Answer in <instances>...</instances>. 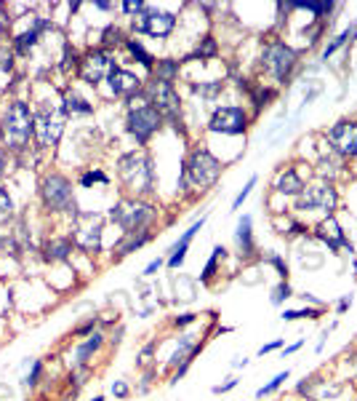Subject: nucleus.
I'll list each match as a JSON object with an SVG mask.
<instances>
[{"mask_svg":"<svg viewBox=\"0 0 357 401\" xmlns=\"http://www.w3.org/2000/svg\"><path fill=\"white\" fill-rule=\"evenodd\" d=\"M3 134L8 148L22 150L24 145L29 142V137L35 134V113L29 110L27 102H11L5 115H3Z\"/></svg>","mask_w":357,"mask_h":401,"instance_id":"f257e3e1","label":"nucleus"},{"mask_svg":"<svg viewBox=\"0 0 357 401\" xmlns=\"http://www.w3.org/2000/svg\"><path fill=\"white\" fill-rule=\"evenodd\" d=\"M118 166H120L118 169L120 179L131 190H136V193H149L152 190V163H149V158L144 152H128V155H123Z\"/></svg>","mask_w":357,"mask_h":401,"instance_id":"f03ea898","label":"nucleus"},{"mask_svg":"<svg viewBox=\"0 0 357 401\" xmlns=\"http://www.w3.org/2000/svg\"><path fill=\"white\" fill-rule=\"evenodd\" d=\"M152 217H155V209L149 203H142V200H120L118 206L110 209V220L118 222L123 227V233L142 230L147 222H152Z\"/></svg>","mask_w":357,"mask_h":401,"instance_id":"7ed1b4c3","label":"nucleus"},{"mask_svg":"<svg viewBox=\"0 0 357 401\" xmlns=\"http://www.w3.org/2000/svg\"><path fill=\"white\" fill-rule=\"evenodd\" d=\"M219 174H221V166H219V161L208 150L192 152L190 161H187V169H184V176H190V182L197 185V187L214 185L216 179H219Z\"/></svg>","mask_w":357,"mask_h":401,"instance_id":"20e7f679","label":"nucleus"},{"mask_svg":"<svg viewBox=\"0 0 357 401\" xmlns=\"http://www.w3.org/2000/svg\"><path fill=\"white\" fill-rule=\"evenodd\" d=\"M64 131V113L56 110V107H48V104H40V110L35 113V134H38V142L43 148H51L59 142Z\"/></svg>","mask_w":357,"mask_h":401,"instance_id":"39448f33","label":"nucleus"},{"mask_svg":"<svg viewBox=\"0 0 357 401\" xmlns=\"http://www.w3.org/2000/svg\"><path fill=\"white\" fill-rule=\"evenodd\" d=\"M43 203L51 211H75L72 185L67 176L51 174L43 179Z\"/></svg>","mask_w":357,"mask_h":401,"instance_id":"423d86ee","label":"nucleus"},{"mask_svg":"<svg viewBox=\"0 0 357 401\" xmlns=\"http://www.w3.org/2000/svg\"><path fill=\"white\" fill-rule=\"evenodd\" d=\"M158 126H160V113L152 107V104H147V107H136V110H131V115H128V131L134 134V139L144 145L155 131H158Z\"/></svg>","mask_w":357,"mask_h":401,"instance_id":"0eeeda50","label":"nucleus"},{"mask_svg":"<svg viewBox=\"0 0 357 401\" xmlns=\"http://www.w3.org/2000/svg\"><path fill=\"white\" fill-rule=\"evenodd\" d=\"M80 220V217H77ZM101 220L94 214H83V220L75 227V244L83 251H99L101 249Z\"/></svg>","mask_w":357,"mask_h":401,"instance_id":"6e6552de","label":"nucleus"},{"mask_svg":"<svg viewBox=\"0 0 357 401\" xmlns=\"http://www.w3.org/2000/svg\"><path fill=\"white\" fill-rule=\"evenodd\" d=\"M149 102L166 118H176L179 115V94L173 91V86L166 83V80H155L149 86Z\"/></svg>","mask_w":357,"mask_h":401,"instance_id":"1a4fd4ad","label":"nucleus"},{"mask_svg":"<svg viewBox=\"0 0 357 401\" xmlns=\"http://www.w3.org/2000/svg\"><path fill=\"white\" fill-rule=\"evenodd\" d=\"M112 59L104 54V51H91L83 62H80V78L86 80V83H91L96 86L99 80H104V76H110L112 73Z\"/></svg>","mask_w":357,"mask_h":401,"instance_id":"9d476101","label":"nucleus"},{"mask_svg":"<svg viewBox=\"0 0 357 401\" xmlns=\"http://www.w3.org/2000/svg\"><path fill=\"white\" fill-rule=\"evenodd\" d=\"M293 62H296V54L288 46H283V43H275V46H269V49L264 51V65L272 70V76L278 78V80H283L291 73Z\"/></svg>","mask_w":357,"mask_h":401,"instance_id":"9b49d317","label":"nucleus"},{"mask_svg":"<svg viewBox=\"0 0 357 401\" xmlns=\"http://www.w3.org/2000/svg\"><path fill=\"white\" fill-rule=\"evenodd\" d=\"M208 128L221 131V134H240V131H245V113L240 107H221L214 113Z\"/></svg>","mask_w":357,"mask_h":401,"instance_id":"f8f14e48","label":"nucleus"},{"mask_svg":"<svg viewBox=\"0 0 357 401\" xmlns=\"http://www.w3.org/2000/svg\"><path fill=\"white\" fill-rule=\"evenodd\" d=\"M336 206V193L328 185H317V187H307V193H301L299 198V209H312V211H331Z\"/></svg>","mask_w":357,"mask_h":401,"instance_id":"ddd939ff","label":"nucleus"},{"mask_svg":"<svg viewBox=\"0 0 357 401\" xmlns=\"http://www.w3.org/2000/svg\"><path fill=\"white\" fill-rule=\"evenodd\" d=\"M173 27H176V16L168 14V11H149L139 22V30L152 35V38H166V35H171Z\"/></svg>","mask_w":357,"mask_h":401,"instance_id":"4468645a","label":"nucleus"},{"mask_svg":"<svg viewBox=\"0 0 357 401\" xmlns=\"http://www.w3.org/2000/svg\"><path fill=\"white\" fill-rule=\"evenodd\" d=\"M328 137H331V145L341 155H357V124H349V121L336 124Z\"/></svg>","mask_w":357,"mask_h":401,"instance_id":"2eb2a0df","label":"nucleus"},{"mask_svg":"<svg viewBox=\"0 0 357 401\" xmlns=\"http://www.w3.org/2000/svg\"><path fill=\"white\" fill-rule=\"evenodd\" d=\"M110 80V89L120 94V97H128V94H134V91H139V78L131 76L128 70H120V67H112V73L107 76Z\"/></svg>","mask_w":357,"mask_h":401,"instance_id":"dca6fc26","label":"nucleus"},{"mask_svg":"<svg viewBox=\"0 0 357 401\" xmlns=\"http://www.w3.org/2000/svg\"><path fill=\"white\" fill-rule=\"evenodd\" d=\"M200 227H203V220H200V222H195V225H192L190 230H187V233L179 238V244L171 249V257H168V265H171V268H179V265L184 262V254H187V249H190V244H192V238L197 236V230H200Z\"/></svg>","mask_w":357,"mask_h":401,"instance_id":"f3484780","label":"nucleus"},{"mask_svg":"<svg viewBox=\"0 0 357 401\" xmlns=\"http://www.w3.org/2000/svg\"><path fill=\"white\" fill-rule=\"evenodd\" d=\"M317 238H323L331 249H341L344 244H347V238H344V233H341V227L336 225V220H325L323 225L317 227Z\"/></svg>","mask_w":357,"mask_h":401,"instance_id":"a211bd4d","label":"nucleus"},{"mask_svg":"<svg viewBox=\"0 0 357 401\" xmlns=\"http://www.w3.org/2000/svg\"><path fill=\"white\" fill-rule=\"evenodd\" d=\"M147 241H149V233H147V230H134V233H125L123 241L115 244V251H118L120 257H125V254H131V251L142 249Z\"/></svg>","mask_w":357,"mask_h":401,"instance_id":"6ab92c4d","label":"nucleus"},{"mask_svg":"<svg viewBox=\"0 0 357 401\" xmlns=\"http://www.w3.org/2000/svg\"><path fill=\"white\" fill-rule=\"evenodd\" d=\"M72 251V241L70 238H53V241H48L46 244V257L48 262H56V260H67Z\"/></svg>","mask_w":357,"mask_h":401,"instance_id":"aec40b11","label":"nucleus"},{"mask_svg":"<svg viewBox=\"0 0 357 401\" xmlns=\"http://www.w3.org/2000/svg\"><path fill=\"white\" fill-rule=\"evenodd\" d=\"M278 190L286 193V196H301L304 193V182L299 179V174L293 169H288L286 174L278 179Z\"/></svg>","mask_w":357,"mask_h":401,"instance_id":"412c9836","label":"nucleus"},{"mask_svg":"<svg viewBox=\"0 0 357 401\" xmlns=\"http://www.w3.org/2000/svg\"><path fill=\"white\" fill-rule=\"evenodd\" d=\"M99 348H101V334H91V337H88V340H86V343L75 351V364H77V367H86V364H88V358H91Z\"/></svg>","mask_w":357,"mask_h":401,"instance_id":"4be33fe9","label":"nucleus"},{"mask_svg":"<svg viewBox=\"0 0 357 401\" xmlns=\"http://www.w3.org/2000/svg\"><path fill=\"white\" fill-rule=\"evenodd\" d=\"M38 38H40V30H35V27H29L27 32H22V35H16V38H14V51H16L19 56H27L29 51L35 49V43H38Z\"/></svg>","mask_w":357,"mask_h":401,"instance_id":"5701e85b","label":"nucleus"},{"mask_svg":"<svg viewBox=\"0 0 357 401\" xmlns=\"http://www.w3.org/2000/svg\"><path fill=\"white\" fill-rule=\"evenodd\" d=\"M94 107L88 104V102L83 100V97H77V94H64V115H88Z\"/></svg>","mask_w":357,"mask_h":401,"instance_id":"b1692460","label":"nucleus"},{"mask_svg":"<svg viewBox=\"0 0 357 401\" xmlns=\"http://www.w3.org/2000/svg\"><path fill=\"white\" fill-rule=\"evenodd\" d=\"M235 238H238V247L243 249V254H251V249H254V238H251V217H243V220H240Z\"/></svg>","mask_w":357,"mask_h":401,"instance_id":"393cba45","label":"nucleus"},{"mask_svg":"<svg viewBox=\"0 0 357 401\" xmlns=\"http://www.w3.org/2000/svg\"><path fill=\"white\" fill-rule=\"evenodd\" d=\"M11 214H14V200H11V196L0 187V222H5Z\"/></svg>","mask_w":357,"mask_h":401,"instance_id":"a878e982","label":"nucleus"},{"mask_svg":"<svg viewBox=\"0 0 357 401\" xmlns=\"http://www.w3.org/2000/svg\"><path fill=\"white\" fill-rule=\"evenodd\" d=\"M128 49H131V54H134V56H136V59L142 62L147 70L152 67V56H149V54H147V51L142 49V43H136V41H128Z\"/></svg>","mask_w":357,"mask_h":401,"instance_id":"bb28decb","label":"nucleus"},{"mask_svg":"<svg viewBox=\"0 0 357 401\" xmlns=\"http://www.w3.org/2000/svg\"><path fill=\"white\" fill-rule=\"evenodd\" d=\"M176 70H179V65H176V62H160V65H158V80H166V83H171V78L176 76Z\"/></svg>","mask_w":357,"mask_h":401,"instance_id":"cd10ccee","label":"nucleus"},{"mask_svg":"<svg viewBox=\"0 0 357 401\" xmlns=\"http://www.w3.org/2000/svg\"><path fill=\"white\" fill-rule=\"evenodd\" d=\"M224 257V249L221 247H216L214 254H211V260H208V265H206V271H203V281H208V278L216 273V265H219V260Z\"/></svg>","mask_w":357,"mask_h":401,"instance_id":"c85d7f7f","label":"nucleus"},{"mask_svg":"<svg viewBox=\"0 0 357 401\" xmlns=\"http://www.w3.org/2000/svg\"><path fill=\"white\" fill-rule=\"evenodd\" d=\"M40 375H43V364H40V361H32V372L24 377V385H27V388H35L38 380H40Z\"/></svg>","mask_w":357,"mask_h":401,"instance_id":"c756f323","label":"nucleus"},{"mask_svg":"<svg viewBox=\"0 0 357 401\" xmlns=\"http://www.w3.org/2000/svg\"><path fill=\"white\" fill-rule=\"evenodd\" d=\"M94 182H101V185H107L110 179H107V174H104V172H88V174H83V179H80V185H83V187H91Z\"/></svg>","mask_w":357,"mask_h":401,"instance_id":"7c9ffc66","label":"nucleus"},{"mask_svg":"<svg viewBox=\"0 0 357 401\" xmlns=\"http://www.w3.org/2000/svg\"><path fill=\"white\" fill-rule=\"evenodd\" d=\"M304 316L317 319L320 313H317V310H286V313H283V321H296V319H304Z\"/></svg>","mask_w":357,"mask_h":401,"instance_id":"2f4dec72","label":"nucleus"},{"mask_svg":"<svg viewBox=\"0 0 357 401\" xmlns=\"http://www.w3.org/2000/svg\"><path fill=\"white\" fill-rule=\"evenodd\" d=\"M288 380V372H283V375H278L269 385H264V388H259V396H267V393H272V391H278L283 382Z\"/></svg>","mask_w":357,"mask_h":401,"instance_id":"473e14b6","label":"nucleus"},{"mask_svg":"<svg viewBox=\"0 0 357 401\" xmlns=\"http://www.w3.org/2000/svg\"><path fill=\"white\" fill-rule=\"evenodd\" d=\"M254 185H256V176H251V179H248V185H245V187L238 193V198H235V203H232V209H240V206H243V200L251 196V187H254Z\"/></svg>","mask_w":357,"mask_h":401,"instance_id":"72a5a7b5","label":"nucleus"},{"mask_svg":"<svg viewBox=\"0 0 357 401\" xmlns=\"http://www.w3.org/2000/svg\"><path fill=\"white\" fill-rule=\"evenodd\" d=\"M299 8H307L312 14H328L331 11V3H299Z\"/></svg>","mask_w":357,"mask_h":401,"instance_id":"f704fd0d","label":"nucleus"},{"mask_svg":"<svg viewBox=\"0 0 357 401\" xmlns=\"http://www.w3.org/2000/svg\"><path fill=\"white\" fill-rule=\"evenodd\" d=\"M195 91L203 94V97H214L216 91H221V83L216 80V83H208V86H195Z\"/></svg>","mask_w":357,"mask_h":401,"instance_id":"c9c22d12","label":"nucleus"},{"mask_svg":"<svg viewBox=\"0 0 357 401\" xmlns=\"http://www.w3.org/2000/svg\"><path fill=\"white\" fill-rule=\"evenodd\" d=\"M120 41H123V35H120V30H112V27H110V30H104V43H107V46H112V43L118 46Z\"/></svg>","mask_w":357,"mask_h":401,"instance_id":"e433bc0d","label":"nucleus"},{"mask_svg":"<svg viewBox=\"0 0 357 401\" xmlns=\"http://www.w3.org/2000/svg\"><path fill=\"white\" fill-rule=\"evenodd\" d=\"M286 297H291V289H288V284H280V286L275 289V295H272V302L278 305V302H283Z\"/></svg>","mask_w":357,"mask_h":401,"instance_id":"4c0bfd02","label":"nucleus"},{"mask_svg":"<svg viewBox=\"0 0 357 401\" xmlns=\"http://www.w3.org/2000/svg\"><path fill=\"white\" fill-rule=\"evenodd\" d=\"M349 35H352V30H347V32H341V35H338V38H336L334 43H331V46H328V49H325V56H328V54H334V51L338 49V46H341V43H347V38H349Z\"/></svg>","mask_w":357,"mask_h":401,"instance_id":"58836bf2","label":"nucleus"},{"mask_svg":"<svg viewBox=\"0 0 357 401\" xmlns=\"http://www.w3.org/2000/svg\"><path fill=\"white\" fill-rule=\"evenodd\" d=\"M144 8V3L142 0H136V3H134V0H128V3H123V11H125V14H136V11H142Z\"/></svg>","mask_w":357,"mask_h":401,"instance_id":"ea45409f","label":"nucleus"},{"mask_svg":"<svg viewBox=\"0 0 357 401\" xmlns=\"http://www.w3.org/2000/svg\"><path fill=\"white\" fill-rule=\"evenodd\" d=\"M112 393H115L118 399H125V396H128V385H125V382H115V385H112Z\"/></svg>","mask_w":357,"mask_h":401,"instance_id":"a19ab883","label":"nucleus"},{"mask_svg":"<svg viewBox=\"0 0 357 401\" xmlns=\"http://www.w3.org/2000/svg\"><path fill=\"white\" fill-rule=\"evenodd\" d=\"M214 51H216L214 41H211V38H206V43H203V49H197V54H200V56H208V54H214Z\"/></svg>","mask_w":357,"mask_h":401,"instance_id":"79ce46f5","label":"nucleus"},{"mask_svg":"<svg viewBox=\"0 0 357 401\" xmlns=\"http://www.w3.org/2000/svg\"><path fill=\"white\" fill-rule=\"evenodd\" d=\"M160 265H163V260H152V262L147 265V271H144V276H155V271H160Z\"/></svg>","mask_w":357,"mask_h":401,"instance_id":"37998d69","label":"nucleus"},{"mask_svg":"<svg viewBox=\"0 0 357 401\" xmlns=\"http://www.w3.org/2000/svg\"><path fill=\"white\" fill-rule=\"evenodd\" d=\"M0 70H11V54L0 51Z\"/></svg>","mask_w":357,"mask_h":401,"instance_id":"c03bdc74","label":"nucleus"},{"mask_svg":"<svg viewBox=\"0 0 357 401\" xmlns=\"http://www.w3.org/2000/svg\"><path fill=\"white\" fill-rule=\"evenodd\" d=\"M235 385H238V380H230V382H224V385H216L214 393H227V391H232Z\"/></svg>","mask_w":357,"mask_h":401,"instance_id":"a18cd8bd","label":"nucleus"},{"mask_svg":"<svg viewBox=\"0 0 357 401\" xmlns=\"http://www.w3.org/2000/svg\"><path fill=\"white\" fill-rule=\"evenodd\" d=\"M8 25H11V22H8V16H5V11L0 8V35H3L5 30H8Z\"/></svg>","mask_w":357,"mask_h":401,"instance_id":"49530a36","label":"nucleus"},{"mask_svg":"<svg viewBox=\"0 0 357 401\" xmlns=\"http://www.w3.org/2000/svg\"><path fill=\"white\" fill-rule=\"evenodd\" d=\"M272 265H275V268L280 271V276H286V273H288L286 265H283V260H280V257H272Z\"/></svg>","mask_w":357,"mask_h":401,"instance_id":"de8ad7c7","label":"nucleus"},{"mask_svg":"<svg viewBox=\"0 0 357 401\" xmlns=\"http://www.w3.org/2000/svg\"><path fill=\"white\" fill-rule=\"evenodd\" d=\"M5 169H8V155L0 150V176L5 174Z\"/></svg>","mask_w":357,"mask_h":401,"instance_id":"09e8293b","label":"nucleus"},{"mask_svg":"<svg viewBox=\"0 0 357 401\" xmlns=\"http://www.w3.org/2000/svg\"><path fill=\"white\" fill-rule=\"evenodd\" d=\"M280 345H283L280 340H275V343H267V345H264V348H262V351H259V353H262V356H264V353H269V351H275V348H280Z\"/></svg>","mask_w":357,"mask_h":401,"instance_id":"8fccbe9b","label":"nucleus"},{"mask_svg":"<svg viewBox=\"0 0 357 401\" xmlns=\"http://www.w3.org/2000/svg\"><path fill=\"white\" fill-rule=\"evenodd\" d=\"M91 329H94V321H86V324H83L80 329H77V334H88Z\"/></svg>","mask_w":357,"mask_h":401,"instance_id":"3c124183","label":"nucleus"},{"mask_svg":"<svg viewBox=\"0 0 357 401\" xmlns=\"http://www.w3.org/2000/svg\"><path fill=\"white\" fill-rule=\"evenodd\" d=\"M192 321H195V316H192V313H184V316H182V319H179V321H176V324H192Z\"/></svg>","mask_w":357,"mask_h":401,"instance_id":"603ef678","label":"nucleus"},{"mask_svg":"<svg viewBox=\"0 0 357 401\" xmlns=\"http://www.w3.org/2000/svg\"><path fill=\"white\" fill-rule=\"evenodd\" d=\"M349 302H352V300H341V302H338V310H341V313H344V310H347V308H349Z\"/></svg>","mask_w":357,"mask_h":401,"instance_id":"864d4df0","label":"nucleus"},{"mask_svg":"<svg viewBox=\"0 0 357 401\" xmlns=\"http://www.w3.org/2000/svg\"><path fill=\"white\" fill-rule=\"evenodd\" d=\"M299 348H301V343H296V345H291V348H286V353H296Z\"/></svg>","mask_w":357,"mask_h":401,"instance_id":"5fc2aeb1","label":"nucleus"},{"mask_svg":"<svg viewBox=\"0 0 357 401\" xmlns=\"http://www.w3.org/2000/svg\"><path fill=\"white\" fill-rule=\"evenodd\" d=\"M94 401H104V399H101V396H96V399Z\"/></svg>","mask_w":357,"mask_h":401,"instance_id":"6e6d98bb","label":"nucleus"}]
</instances>
